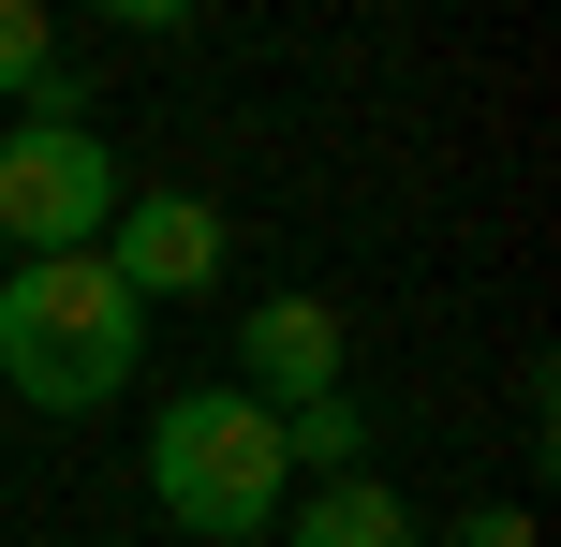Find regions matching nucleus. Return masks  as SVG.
Here are the masks:
<instances>
[{
	"label": "nucleus",
	"mask_w": 561,
	"mask_h": 547,
	"mask_svg": "<svg viewBox=\"0 0 561 547\" xmlns=\"http://www.w3.org/2000/svg\"><path fill=\"white\" fill-rule=\"evenodd\" d=\"M118 223V148L89 118H0V237L30 252H104Z\"/></svg>",
	"instance_id": "obj_3"
},
{
	"label": "nucleus",
	"mask_w": 561,
	"mask_h": 547,
	"mask_svg": "<svg viewBox=\"0 0 561 547\" xmlns=\"http://www.w3.org/2000/svg\"><path fill=\"white\" fill-rule=\"evenodd\" d=\"M428 547H533V503H458Z\"/></svg>",
	"instance_id": "obj_9"
},
{
	"label": "nucleus",
	"mask_w": 561,
	"mask_h": 547,
	"mask_svg": "<svg viewBox=\"0 0 561 547\" xmlns=\"http://www.w3.org/2000/svg\"><path fill=\"white\" fill-rule=\"evenodd\" d=\"M280 474H296V489H340V474H369V400H355V385L280 414Z\"/></svg>",
	"instance_id": "obj_7"
},
{
	"label": "nucleus",
	"mask_w": 561,
	"mask_h": 547,
	"mask_svg": "<svg viewBox=\"0 0 561 547\" xmlns=\"http://www.w3.org/2000/svg\"><path fill=\"white\" fill-rule=\"evenodd\" d=\"M148 503H163V533H193V547H266L280 503H296L280 414L237 400V385H178V400L148 414Z\"/></svg>",
	"instance_id": "obj_2"
},
{
	"label": "nucleus",
	"mask_w": 561,
	"mask_h": 547,
	"mask_svg": "<svg viewBox=\"0 0 561 547\" xmlns=\"http://www.w3.org/2000/svg\"><path fill=\"white\" fill-rule=\"evenodd\" d=\"M45 59H59V30H45V0H0V118L45 89Z\"/></svg>",
	"instance_id": "obj_8"
},
{
	"label": "nucleus",
	"mask_w": 561,
	"mask_h": 547,
	"mask_svg": "<svg viewBox=\"0 0 561 547\" xmlns=\"http://www.w3.org/2000/svg\"><path fill=\"white\" fill-rule=\"evenodd\" d=\"M148 371V311L118 296L104 252H30L0 266V385L30 414H104Z\"/></svg>",
	"instance_id": "obj_1"
},
{
	"label": "nucleus",
	"mask_w": 561,
	"mask_h": 547,
	"mask_svg": "<svg viewBox=\"0 0 561 547\" xmlns=\"http://www.w3.org/2000/svg\"><path fill=\"white\" fill-rule=\"evenodd\" d=\"M237 400H266V414H296V400H340L355 385V326L325 311V296H252L237 311Z\"/></svg>",
	"instance_id": "obj_4"
},
{
	"label": "nucleus",
	"mask_w": 561,
	"mask_h": 547,
	"mask_svg": "<svg viewBox=\"0 0 561 547\" xmlns=\"http://www.w3.org/2000/svg\"><path fill=\"white\" fill-rule=\"evenodd\" d=\"M104 266H118V296H134V311L207 296V282H222V207H207V193H118Z\"/></svg>",
	"instance_id": "obj_5"
},
{
	"label": "nucleus",
	"mask_w": 561,
	"mask_h": 547,
	"mask_svg": "<svg viewBox=\"0 0 561 547\" xmlns=\"http://www.w3.org/2000/svg\"><path fill=\"white\" fill-rule=\"evenodd\" d=\"M280 547H428V533H414V503H399L385 474H340V489L280 503Z\"/></svg>",
	"instance_id": "obj_6"
}]
</instances>
